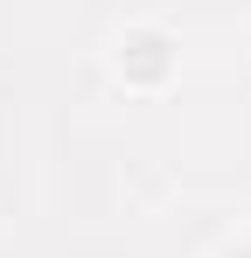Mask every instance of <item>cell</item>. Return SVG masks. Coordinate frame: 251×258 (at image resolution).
Segmentation results:
<instances>
[{"mask_svg": "<svg viewBox=\"0 0 251 258\" xmlns=\"http://www.w3.org/2000/svg\"><path fill=\"white\" fill-rule=\"evenodd\" d=\"M112 77L126 91H140V98H154V91H167L181 77V42L167 28H154V21H133V28H119V42H112Z\"/></svg>", "mask_w": 251, "mask_h": 258, "instance_id": "1", "label": "cell"}, {"mask_svg": "<svg viewBox=\"0 0 251 258\" xmlns=\"http://www.w3.org/2000/svg\"><path fill=\"white\" fill-rule=\"evenodd\" d=\"M216 258H251V237H230V244H223Z\"/></svg>", "mask_w": 251, "mask_h": 258, "instance_id": "2", "label": "cell"}]
</instances>
